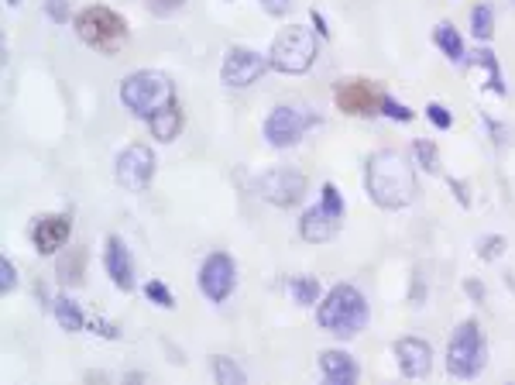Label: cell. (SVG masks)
Listing matches in <instances>:
<instances>
[{
	"label": "cell",
	"mask_w": 515,
	"mask_h": 385,
	"mask_svg": "<svg viewBox=\"0 0 515 385\" xmlns=\"http://www.w3.org/2000/svg\"><path fill=\"white\" fill-rule=\"evenodd\" d=\"M364 190L382 210H402L416 200V165L395 148H378L364 162Z\"/></svg>",
	"instance_id": "obj_1"
},
{
	"label": "cell",
	"mask_w": 515,
	"mask_h": 385,
	"mask_svg": "<svg viewBox=\"0 0 515 385\" xmlns=\"http://www.w3.org/2000/svg\"><path fill=\"white\" fill-rule=\"evenodd\" d=\"M368 320H371L368 296H364L358 286H351V282L334 286L323 296V303L316 306V324L327 330V334L340 337V341L358 337L361 330L368 327Z\"/></svg>",
	"instance_id": "obj_2"
},
{
	"label": "cell",
	"mask_w": 515,
	"mask_h": 385,
	"mask_svg": "<svg viewBox=\"0 0 515 385\" xmlns=\"http://www.w3.org/2000/svg\"><path fill=\"white\" fill-rule=\"evenodd\" d=\"M121 104L131 114L152 121L158 110L176 104V83L169 73H158V69H138V73L124 76L121 83Z\"/></svg>",
	"instance_id": "obj_3"
},
{
	"label": "cell",
	"mask_w": 515,
	"mask_h": 385,
	"mask_svg": "<svg viewBox=\"0 0 515 385\" xmlns=\"http://www.w3.org/2000/svg\"><path fill=\"white\" fill-rule=\"evenodd\" d=\"M488 365V341L481 334V324L478 320H464L457 324V330L450 334V344H447V372L454 379H478Z\"/></svg>",
	"instance_id": "obj_4"
},
{
	"label": "cell",
	"mask_w": 515,
	"mask_h": 385,
	"mask_svg": "<svg viewBox=\"0 0 515 385\" xmlns=\"http://www.w3.org/2000/svg\"><path fill=\"white\" fill-rule=\"evenodd\" d=\"M73 25H76L79 42L103 52V55L117 52L124 45V38H128V21H124L117 11H110V7H103V4L83 7V11L73 18Z\"/></svg>",
	"instance_id": "obj_5"
},
{
	"label": "cell",
	"mask_w": 515,
	"mask_h": 385,
	"mask_svg": "<svg viewBox=\"0 0 515 385\" xmlns=\"http://www.w3.org/2000/svg\"><path fill=\"white\" fill-rule=\"evenodd\" d=\"M272 69L285 76H303L316 62V35L306 25H289L272 42Z\"/></svg>",
	"instance_id": "obj_6"
},
{
	"label": "cell",
	"mask_w": 515,
	"mask_h": 385,
	"mask_svg": "<svg viewBox=\"0 0 515 385\" xmlns=\"http://www.w3.org/2000/svg\"><path fill=\"white\" fill-rule=\"evenodd\" d=\"M255 190L265 203L279 210H289L296 203H303L306 196V176L292 165H279V169H268L255 179Z\"/></svg>",
	"instance_id": "obj_7"
},
{
	"label": "cell",
	"mask_w": 515,
	"mask_h": 385,
	"mask_svg": "<svg viewBox=\"0 0 515 385\" xmlns=\"http://www.w3.org/2000/svg\"><path fill=\"white\" fill-rule=\"evenodd\" d=\"M155 152L148 145H128L121 155H117V162H114V176H117V183L124 186L128 193H141V190H148L152 186V179H155Z\"/></svg>",
	"instance_id": "obj_8"
},
{
	"label": "cell",
	"mask_w": 515,
	"mask_h": 385,
	"mask_svg": "<svg viewBox=\"0 0 515 385\" xmlns=\"http://www.w3.org/2000/svg\"><path fill=\"white\" fill-rule=\"evenodd\" d=\"M316 124L313 114H303L299 107H275L272 114L265 117V141L272 148H292L303 141V135Z\"/></svg>",
	"instance_id": "obj_9"
},
{
	"label": "cell",
	"mask_w": 515,
	"mask_h": 385,
	"mask_svg": "<svg viewBox=\"0 0 515 385\" xmlns=\"http://www.w3.org/2000/svg\"><path fill=\"white\" fill-rule=\"evenodd\" d=\"M234 286H237L234 258L227 255V251H213V255H206V262L200 269V289H203L206 300L224 303L227 296L234 293Z\"/></svg>",
	"instance_id": "obj_10"
},
{
	"label": "cell",
	"mask_w": 515,
	"mask_h": 385,
	"mask_svg": "<svg viewBox=\"0 0 515 385\" xmlns=\"http://www.w3.org/2000/svg\"><path fill=\"white\" fill-rule=\"evenodd\" d=\"M334 100L347 117H371V114H382L385 93L371 80H344L337 86Z\"/></svg>",
	"instance_id": "obj_11"
},
{
	"label": "cell",
	"mask_w": 515,
	"mask_h": 385,
	"mask_svg": "<svg viewBox=\"0 0 515 385\" xmlns=\"http://www.w3.org/2000/svg\"><path fill=\"white\" fill-rule=\"evenodd\" d=\"M268 66H272V62L255 49H231V55L224 59V66H220V80L227 86H234V90H244V86L258 83Z\"/></svg>",
	"instance_id": "obj_12"
},
{
	"label": "cell",
	"mask_w": 515,
	"mask_h": 385,
	"mask_svg": "<svg viewBox=\"0 0 515 385\" xmlns=\"http://www.w3.org/2000/svg\"><path fill=\"white\" fill-rule=\"evenodd\" d=\"M28 234H31V245H35L38 255L52 258L69 245L73 220H69V214H42V217H35V224H31Z\"/></svg>",
	"instance_id": "obj_13"
},
{
	"label": "cell",
	"mask_w": 515,
	"mask_h": 385,
	"mask_svg": "<svg viewBox=\"0 0 515 385\" xmlns=\"http://www.w3.org/2000/svg\"><path fill=\"white\" fill-rule=\"evenodd\" d=\"M395 361H399V372L406 375V379H412V382L426 379V375L433 372L430 341H426V337H416V334L399 337V341H395Z\"/></svg>",
	"instance_id": "obj_14"
},
{
	"label": "cell",
	"mask_w": 515,
	"mask_h": 385,
	"mask_svg": "<svg viewBox=\"0 0 515 385\" xmlns=\"http://www.w3.org/2000/svg\"><path fill=\"white\" fill-rule=\"evenodd\" d=\"M337 231H340V214L323 207V203L309 207L303 220H299V234H303V241H309V245H327V241H334Z\"/></svg>",
	"instance_id": "obj_15"
},
{
	"label": "cell",
	"mask_w": 515,
	"mask_h": 385,
	"mask_svg": "<svg viewBox=\"0 0 515 385\" xmlns=\"http://www.w3.org/2000/svg\"><path fill=\"white\" fill-rule=\"evenodd\" d=\"M320 375H323V385H358L361 365L354 361V355H347V351L327 348L320 351Z\"/></svg>",
	"instance_id": "obj_16"
},
{
	"label": "cell",
	"mask_w": 515,
	"mask_h": 385,
	"mask_svg": "<svg viewBox=\"0 0 515 385\" xmlns=\"http://www.w3.org/2000/svg\"><path fill=\"white\" fill-rule=\"evenodd\" d=\"M103 265H107L110 282H114L117 289H124V293H131V289H134V262H131V251H128V245H124L121 238H114V234H110L107 245H103Z\"/></svg>",
	"instance_id": "obj_17"
},
{
	"label": "cell",
	"mask_w": 515,
	"mask_h": 385,
	"mask_svg": "<svg viewBox=\"0 0 515 385\" xmlns=\"http://www.w3.org/2000/svg\"><path fill=\"white\" fill-rule=\"evenodd\" d=\"M148 128H152V138H158V141H176L179 131H182V110H179V104L158 110L152 121H148Z\"/></svg>",
	"instance_id": "obj_18"
},
{
	"label": "cell",
	"mask_w": 515,
	"mask_h": 385,
	"mask_svg": "<svg viewBox=\"0 0 515 385\" xmlns=\"http://www.w3.org/2000/svg\"><path fill=\"white\" fill-rule=\"evenodd\" d=\"M433 42H437V49L447 55L450 62H464L467 55H464V38H461V31H457L450 21H440L437 28H433Z\"/></svg>",
	"instance_id": "obj_19"
},
{
	"label": "cell",
	"mask_w": 515,
	"mask_h": 385,
	"mask_svg": "<svg viewBox=\"0 0 515 385\" xmlns=\"http://www.w3.org/2000/svg\"><path fill=\"white\" fill-rule=\"evenodd\" d=\"M471 66H481L488 73V90L498 93V97H505L509 93V86H505V76H502V66H498V55L491 49H478L471 52Z\"/></svg>",
	"instance_id": "obj_20"
},
{
	"label": "cell",
	"mask_w": 515,
	"mask_h": 385,
	"mask_svg": "<svg viewBox=\"0 0 515 385\" xmlns=\"http://www.w3.org/2000/svg\"><path fill=\"white\" fill-rule=\"evenodd\" d=\"M210 372H213V382L217 385H248V375H244V368L237 365L231 355H213Z\"/></svg>",
	"instance_id": "obj_21"
},
{
	"label": "cell",
	"mask_w": 515,
	"mask_h": 385,
	"mask_svg": "<svg viewBox=\"0 0 515 385\" xmlns=\"http://www.w3.org/2000/svg\"><path fill=\"white\" fill-rule=\"evenodd\" d=\"M52 310H55V320H59V327L66 330V334H79V330L86 327V313L79 310V303L69 300V296H59Z\"/></svg>",
	"instance_id": "obj_22"
},
{
	"label": "cell",
	"mask_w": 515,
	"mask_h": 385,
	"mask_svg": "<svg viewBox=\"0 0 515 385\" xmlns=\"http://www.w3.org/2000/svg\"><path fill=\"white\" fill-rule=\"evenodd\" d=\"M289 296H292V303H299V306L320 303V279H316V275H292Z\"/></svg>",
	"instance_id": "obj_23"
},
{
	"label": "cell",
	"mask_w": 515,
	"mask_h": 385,
	"mask_svg": "<svg viewBox=\"0 0 515 385\" xmlns=\"http://www.w3.org/2000/svg\"><path fill=\"white\" fill-rule=\"evenodd\" d=\"M412 159H416V165L423 172H430V176H437V172H440V152H437V145H433V141H426V138L412 141Z\"/></svg>",
	"instance_id": "obj_24"
},
{
	"label": "cell",
	"mask_w": 515,
	"mask_h": 385,
	"mask_svg": "<svg viewBox=\"0 0 515 385\" xmlns=\"http://www.w3.org/2000/svg\"><path fill=\"white\" fill-rule=\"evenodd\" d=\"M471 35L478 42H488L495 35V11H491V4H478L471 11Z\"/></svg>",
	"instance_id": "obj_25"
},
{
	"label": "cell",
	"mask_w": 515,
	"mask_h": 385,
	"mask_svg": "<svg viewBox=\"0 0 515 385\" xmlns=\"http://www.w3.org/2000/svg\"><path fill=\"white\" fill-rule=\"evenodd\" d=\"M145 296H148V300H152L155 306H162V310H176V296H172V289L165 286L162 279L145 282Z\"/></svg>",
	"instance_id": "obj_26"
},
{
	"label": "cell",
	"mask_w": 515,
	"mask_h": 385,
	"mask_svg": "<svg viewBox=\"0 0 515 385\" xmlns=\"http://www.w3.org/2000/svg\"><path fill=\"white\" fill-rule=\"evenodd\" d=\"M505 255V238L502 234H488V238H481V248H478V258H485V262H495V258Z\"/></svg>",
	"instance_id": "obj_27"
},
{
	"label": "cell",
	"mask_w": 515,
	"mask_h": 385,
	"mask_svg": "<svg viewBox=\"0 0 515 385\" xmlns=\"http://www.w3.org/2000/svg\"><path fill=\"white\" fill-rule=\"evenodd\" d=\"M382 114H385V117H392V121H402V124H406V121H412V117H416V114H412V110H409L406 104H399V100H395V97H385Z\"/></svg>",
	"instance_id": "obj_28"
},
{
	"label": "cell",
	"mask_w": 515,
	"mask_h": 385,
	"mask_svg": "<svg viewBox=\"0 0 515 385\" xmlns=\"http://www.w3.org/2000/svg\"><path fill=\"white\" fill-rule=\"evenodd\" d=\"M426 117H430V124H433V128H440V131H447L450 124H454V114H450V110L443 107V104L426 107Z\"/></svg>",
	"instance_id": "obj_29"
},
{
	"label": "cell",
	"mask_w": 515,
	"mask_h": 385,
	"mask_svg": "<svg viewBox=\"0 0 515 385\" xmlns=\"http://www.w3.org/2000/svg\"><path fill=\"white\" fill-rule=\"evenodd\" d=\"M14 286H18V269L11 258H0V293H11Z\"/></svg>",
	"instance_id": "obj_30"
},
{
	"label": "cell",
	"mask_w": 515,
	"mask_h": 385,
	"mask_svg": "<svg viewBox=\"0 0 515 385\" xmlns=\"http://www.w3.org/2000/svg\"><path fill=\"white\" fill-rule=\"evenodd\" d=\"M186 7V0H148V11L155 14V18H169V14H176Z\"/></svg>",
	"instance_id": "obj_31"
},
{
	"label": "cell",
	"mask_w": 515,
	"mask_h": 385,
	"mask_svg": "<svg viewBox=\"0 0 515 385\" xmlns=\"http://www.w3.org/2000/svg\"><path fill=\"white\" fill-rule=\"evenodd\" d=\"M83 262H86V255H83V251H76L69 262L59 265V279L62 282H79V265H83Z\"/></svg>",
	"instance_id": "obj_32"
},
{
	"label": "cell",
	"mask_w": 515,
	"mask_h": 385,
	"mask_svg": "<svg viewBox=\"0 0 515 385\" xmlns=\"http://www.w3.org/2000/svg\"><path fill=\"white\" fill-rule=\"evenodd\" d=\"M45 14H49L55 25H66V21H69V4H66V0H45Z\"/></svg>",
	"instance_id": "obj_33"
},
{
	"label": "cell",
	"mask_w": 515,
	"mask_h": 385,
	"mask_svg": "<svg viewBox=\"0 0 515 385\" xmlns=\"http://www.w3.org/2000/svg\"><path fill=\"white\" fill-rule=\"evenodd\" d=\"M261 7H265L272 18H282V14H289L292 0H261Z\"/></svg>",
	"instance_id": "obj_34"
},
{
	"label": "cell",
	"mask_w": 515,
	"mask_h": 385,
	"mask_svg": "<svg viewBox=\"0 0 515 385\" xmlns=\"http://www.w3.org/2000/svg\"><path fill=\"white\" fill-rule=\"evenodd\" d=\"M464 289H467V296H474V303H485V289H481L478 279H467Z\"/></svg>",
	"instance_id": "obj_35"
},
{
	"label": "cell",
	"mask_w": 515,
	"mask_h": 385,
	"mask_svg": "<svg viewBox=\"0 0 515 385\" xmlns=\"http://www.w3.org/2000/svg\"><path fill=\"white\" fill-rule=\"evenodd\" d=\"M93 327H97V334H100V337H107V341H117V337H121V330L110 327V324H103V320H97V324H93Z\"/></svg>",
	"instance_id": "obj_36"
},
{
	"label": "cell",
	"mask_w": 515,
	"mask_h": 385,
	"mask_svg": "<svg viewBox=\"0 0 515 385\" xmlns=\"http://www.w3.org/2000/svg\"><path fill=\"white\" fill-rule=\"evenodd\" d=\"M86 385H110V379L103 372H86Z\"/></svg>",
	"instance_id": "obj_37"
},
{
	"label": "cell",
	"mask_w": 515,
	"mask_h": 385,
	"mask_svg": "<svg viewBox=\"0 0 515 385\" xmlns=\"http://www.w3.org/2000/svg\"><path fill=\"white\" fill-rule=\"evenodd\" d=\"M313 25H316V31H320L323 38L330 35V28H327V21H323V14H320V11H313Z\"/></svg>",
	"instance_id": "obj_38"
},
{
	"label": "cell",
	"mask_w": 515,
	"mask_h": 385,
	"mask_svg": "<svg viewBox=\"0 0 515 385\" xmlns=\"http://www.w3.org/2000/svg\"><path fill=\"white\" fill-rule=\"evenodd\" d=\"M124 385H145V375H141V372H128V375H124Z\"/></svg>",
	"instance_id": "obj_39"
},
{
	"label": "cell",
	"mask_w": 515,
	"mask_h": 385,
	"mask_svg": "<svg viewBox=\"0 0 515 385\" xmlns=\"http://www.w3.org/2000/svg\"><path fill=\"white\" fill-rule=\"evenodd\" d=\"M21 4V0H7V7H18Z\"/></svg>",
	"instance_id": "obj_40"
}]
</instances>
